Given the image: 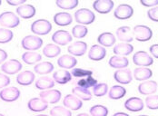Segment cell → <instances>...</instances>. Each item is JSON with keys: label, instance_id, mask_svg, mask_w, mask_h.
<instances>
[{"label": "cell", "instance_id": "6da1fadb", "mask_svg": "<svg viewBox=\"0 0 158 116\" xmlns=\"http://www.w3.org/2000/svg\"><path fill=\"white\" fill-rule=\"evenodd\" d=\"M75 19L77 23H79V25L87 26L95 21V16L94 12H92V10L88 8H81L76 11Z\"/></svg>", "mask_w": 158, "mask_h": 116}, {"label": "cell", "instance_id": "7a4b0ae2", "mask_svg": "<svg viewBox=\"0 0 158 116\" xmlns=\"http://www.w3.org/2000/svg\"><path fill=\"white\" fill-rule=\"evenodd\" d=\"M52 25L47 19H38L33 22L31 25V31L38 35H46L51 32Z\"/></svg>", "mask_w": 158, "mask_h": 116}, {"label": "cell", "instance_id": "3957f363", "mask_svg": "<svg viewBox=\"0 0 158 116\" xmlns=\"http://www.w3.org/2000/svg\"><path fill=\"white\" fill-rule=\"evenodd\" d=\"M22 47L27 51H35L41 48L43 46L42 38L36 35H27L21 41Z\"/></svg>", "mask_w": 158, "mask_h": 116}, {"label": "cell", "instance_id": "277c9868", "mask_svg": "<svg viewBox=\"0 0 158 116\" xmlns=\"http://www.w3.org/2000/svg\"><path fill=\"white\" fill-rule=\"evenodd\" d=\"M133 34H134V37L139 42L149 41L153 36V31L151 30V28L143 25L135 26L134 27Z\"/></svg>", "mask_w": 158, "mask_h": 116}, {"label": "cell", "instance_id": "5b68a950", "mask_svg": "<svg viewBox=\"0 0 158 116\" xmlns=\"http://www.w3.org/2000/svg\"><path fill=\"white\" fill-rule=\"evenodd\" d=\"M19 17L16 16L13 12L6 11L0 15V25L7 28H14L19 26Z\"/></svg>", "mask_w": 158, "mask_h": 116}, {"label": "cell", "instance_id": "8992f818", "mask_svg": "<svg viewBox=\"0 0 158 116\" xmlns=\"http://www.w3.org/2000/svg\"><path fill=\"white\" fill-rule=\"evenodd\" d=\"M133 62L137 66H150L154 64L153 57L144 51H138L133 56Z\"/></svg>", "mask_w": 158, "mask_h": 116}, {"label": "cell", "instance_id": "52a82bcc", "mask_svg": "<svg viewBox=\"0 0 158 116\" xmlns=\"http://www.w3.org/2000/svg\"><path fill=\"white\" fill-rule=\"evenodd\" d=\"M133 15H134V8L128 4L119 5L114 12V17L120 20L129 19L130 17H132Z\"/></svg>", "mask_w": 158, "mask_h": 116}, {"label": "cell", "instance_id": "ba28073f", "mask_svg": "<svg viewBox=\"0 0 158 116\" xmlns=\"http://www.w3.org/2000/svg\"><path fill=\"white\" fill-rule=\"evenodd\" d=\"M73 37L68 31L65 30H57L52 35V41L55 45L59 46H66L72 41Z\"/></svg>", "mask_w": 158, "mask_h": 116}, {"label": "cell", "instance_id": "9c48e42d", "mask_svg": "<svg viewBox=\"0 0 158 116\" xmlns=\"http://www.w3.org/2000/svg\"><path fill=\"white\" fill-rule=\"evenodd\" d=\"M19 97H20V91L14 86L4 88L0 92V99L6 102H15Z\"/></svg>", "mask_w": 158, "mask_h": 116}, {"label": "cell", "instance_id": "30bf717a", "mask_svg": "<svg viewBox=\"0 0 158 116\" xmlns=\"http://www.w3.org/2000/svg\"><path fill=\"white\" fill-rule=\"evenodd\" d=\"M61 92L56 89H50L47 91H42L39 94L40 98L47 103H56L61 99Z\"/></svg>", "mask_w": 158, "mask_h": 116}, {"label": "cell", "instance_id": "8fae6325", "mask_svg": "<svg viewBox=\"0 0 158 116\" xmlns=\"http://www.w3.org/2000/svg\"><path fill=\"white\" fill-rule=\"evenodd\" d=\"M114 78L117 83H121V84H128L133 80L131 70L127 68L119 69L115 71V73L114 74Z\"/></svg>", "mask_w": 158, "mask_h": 116}, {"label": "cell", "instance_id": "7c38bea8", "mask_svg": "<svg viewBox=\"0 0 158 116\" xmlns=\"http://www.w3.org/2000/svg\"><path fill=\"white\" fill-rule=\"evenodd\" d=\"M21 69H22V64L16 59H11L9 61H6L1 66V70L7 74H17Z\"/></svg>", "mask_w": 158, "mask_h": 116}, {"label": "cell", "instance_id": "4fadbf2b", "mask_svg": "<svg viewBox=\"0 0 158 116\" xmlns=\"http://www.w3.org/2000/svg\"><path fill=\"white\" fill-rule=\"evenodd\" d=\"M114 1L111 0H96L93 3V7L100 14H107L114 8Z\"/></svg>", "mask_w": 158, "mask_h": 116}, {"label": "cell", "instance_id": "5bb4252c", "mask_svg": "<svg viewBox=\"0 0 158 116\" xmlns=\"http://www.w3.org/2000/svg\"><path fill=\"white\" fill-rule=\"evenodd\" d=\"M63 104L67 109H70L72 111H77L82 108L83 102L82 101L75 96L74 94H67L64 96L63 100Z\"/></svg>", "mask_w": 158, "mask_h": 116}, {"label": "cell", "instance_id": "9a60e30c", "mask_svg": "<svg viewBox=\"0 0 158 116\" xmlns=\"http://www.w3.org/2000/svg\"><path fill=\"white\" fill-rule=\"evenodd\" d=\"M87 50V44L83 41H77L70 45L67 48L70 55L74 56H82L85 54Z\"/></svg>", "mask_w": 158, "mask_h": 116}, {"label": "cell", "instance_id": "2e32d148", "mask_svg": "<svg viewBox=\"0 0 158 116\" xmlns=\"http://www.w3.org/2000/svg\"><path fill=\"white\" fill-rule=\"evenodd\" d=\"M143 106H144L143 102L139 97H131V98L127 99L125 102L126 109L130 112H133V113L142 111L143 109Z\"/></svg>", "mask_w": 158, "mask_h": 116}, {"label": "cell", "instance_id": "e0dca14e", "mask_svg": "<svg viewBox=\"0 0 158 116\" xmlns=\"http://www.w3.org/2000/svg\"><path fill=\"white\" fill-rule=\"evenodd\" d=\"M35 7L30 4H24L16 8V13L20 17L24 19H30L35 15Z\"/></svg>", "mask_w": 158, "mask_h": 116}, {"label": "cell", "instance_id": "ac0fdd59", "mask_svg": "<svg viewBox=\"0 0 158 116\" xmlns=\"http://www.w3.org/2000/svg\"><path fill=\"white\" fill-rule=\"evenodd\" d=\"M157 87L156 81H144L138 85V92L143 95H151L157 91Z\"/></svg>", "mask_w": 158, "mask_h": 116}, {"label": "cell", "instance_id": "d6986e66", "mask_svg": "<svg viewBox=\"0 0 158 116\" xmlns=\"http://www.w3.org/2000/svg\"><path fill=\"white\" fill-rule=\"evenodd\" d=\"M106 50L105 47L99 45L93 46L88 52V57L92 61H101L106 57Z\"/></svg>", "mask_w": 158, "mask_h": 116}, {"label": "cell", "instance_id": "ffe728a7", "mask_svg": "<svg viewBox=\"0 0 158 116\" xmlns=\"http://www.w3.org/2000/svg\"><path fill=\"white\" fill-rule=\"evenodd\" d=\"M27 107L32 112L39 113V112H43L48 109V103H47L45 101H43L40 97L32 98L27 102Z\"/></svg>", "mask_w": 158, "mask_h": 116}, {"label": "cell", "instance_id": "44dd1931", "mask_svg": "<svg viewBox=\"0 0 158 116\" xmlns=\"http://www.w3.org/2000/svg\"><path fill=\"white\" fill-rule=\"evenodd\" d=\"M57 65L58 66L63 68L64 70L67 69H72L77 65V60L70 54H64L60 56L57 60Z\"/></svg>", "mask_w": 158, "mask_h": 116}, {"label": "cell", "instance_id": "7402d4cb", "mask_svg": "<svg viewBox=\"0 0 158 116\" xmlns=\"http://www.w3.org/2000/svg\"><path fill=\"white\" fill-rule=\"evenodd\" d=\"M54 81L58 84H65L72 80V74L67 70H57L53 74Z\"/></svg>", "mask_w": 158, "mask_h": 116}, {"label": "cell", "instance_id": "603a6c76", "mask_svg": "<svg viewBox=\"0 0 158 116\" xmlns=\"http://www.w3.org/2000/svg\"><path fill=\"white\" fill-rule=\"evenodd\" d=\"M116 36L117 38L122 41L129 44L134 40V34L133 30L129 26H121L116 30Z\"/></svg>", "mask_w": 158, "mask_h": 116}, {"label": "cell", "instance_id": "cb8c5ba5", "mask_svg": "<svg viewBox=\"0 0 158 116\" xmlns=\"http://www.w3.org/2000/svg\"><path fill=\"white\" fill-rule=\"evenodd\" d=\"M35 74L31 71H24L20 74H18V75L16 76V83L20 85H30L33 82L35 81Z\"/></svg>", "mask_w": 158, "mask_h": 116}, {"label": "cell", "instance_id": "d4e9b609", "mask_svg": "<svg viewBox=\"0 0 158 116\" xmlns=\"http://www.w3.org/2000/svg\"><path fill=\"white\" fill-rule=\"evenodd\" d=\"M115 41H116L115 36L110 32L102 33L97 37V42L103 47H110L115 44Z\"/></svg>", "mask_w": 158, "mask_h": 116}, {"label": "cell", "instance_id": "484cf974", "mask_svg": "<svg viewBox=\"0 0 158 116\" xmlns=\"http://www.w3.org/2000/svg\"><path fill=\"white\" fill-rule=\"evenodd\" d=\"M153 75V72L148 67H137L134 71V77L137 81H146Z\"/></svg>", "mask_w": 158, "mask_h": 116}, {"label": "cell", "instance_id": "4316f807", "mask_svg": "<svg viewBox=\"0 0 158 116\" xmlns=\"http://www.w3.org/2000/svg\"><path fill=\"white\" fill-rule=\"evenodd\" d=\"M54 22L59 26H66L73 22V17L69 13L60 12L54 16Z\"/></svg>", "mask_w": 158, "mask_h": 116}, {"label": "cell", "instance_id": "83f0119b", "mask_svg": "<svg viewBox=\"0 0 158 116\" xmlns=\"http://www.w3.org/2000/svg\"><path fill=\"white\" fill-rule=\"evenodd\" d=\"M129 65V61L127 57L120 55H114L109 59V66L112 68L116 69H125Z\"/></svg>", "mask_w": 158, "mask_h": 116}, {"label": "cell", "instance_id": "f1b7e54d", "mask_svg": "<svg viewBox=\"0 0 158 116\" xmlns=\"http://www.w3.org/2000/svg\"><path fill=\"white\" fill-rule=\"evenodd\" d=\"M133 51H134V46L127 43L118 44L114 47V50H113L115 55H120V56H125V57L127 55H129Z\"/></svg>", "mask_w": 158, "mask_h": 116}, {"label": "cell", "instance_id": "f546056e", "mask_svg": "<svg viewBox=\"0 0 158 116\" xmlns=\"http://www.w3.org/2000/svg\"><path fill=\"white\" fill-rule=\"evenodd\" d=\"M54 85H55V81L52 78L48 77V76L40 77L35 82V87H36V89L42 90V91L50 90L51 88L54 87Z\"/></svg>", "mask_w": 158, "mask_h": 116}, {"label": "cell", "instance_id": "4dcf8cb0", "mask_svg": "<svg viewBox=\"0 0 158 116\" xmlns=\"http://www.w3.org/2000/svg\"><path fill=\"white\" fill-rule=\"evenodd\" d=\"M42 55L35 52H26L22 55V60L27 65H34L40 62Z\"/></svg>", "mask_w": 158, "mask_h": 116}, {"label": "cell", "instance_id": "1f68e13d", "mask_svg": "<svg viewBox=\"0 0 158 116\" xmlns=\"http://www.w3.org/2000/svg\"><path fill=\"white\" fill-rule=\"evenodd\" d=\"M127 94L126 88H124L121 85H114L109 91L108 96L110 99L113 100H119L123 98Z\"/></svg>", "mask_w": 158, "mask_h": 116}, {"label": "cell", "instance_id": "d6a6232c", "mask_svg": "<svg viewBox=\"0 0 158 116\" xmlns=\"http://www.w3.org/2000/svg\"><path fill=\"white\" fill-rule=\"evenodd\" d=\"M35 74H48L54 70V66L50 62H41L34 67Z\"/></svg>", "mask_w": 158, "mask_h": 116}, {"label": "cell", "instance_id": "836d02e7", "mask_svg": "<svg viewBox=\"0 0 158 116\" xmlns=\"http://www.w3.org/2000/svg\"><path fill=\"white\" fill-rule=\"evenodd\" d=\"M72 92H73V94L80 100L89 101L92 99V94L90 93V91L88 89H85V88L77 86V87L73 88Z\"/></svg>", "mask_w": 158, "mask_h": 116}, {"label": "cell", "instance_id": "e575fe53", "mask_svg": "<svg viewBox=\"0 0 158 116\" xmlns=\"http://www.w3.org/2000/svg\"><path fill=\"white\" fill-rule=\"evenodd\" d=\"M60 53H61V48L55 44H48L43 49V54L48 58L56 57L59 55Z\"/></svg>", "mask_w": 158, "mask_h": 116}, {"label": "cell", "instance_id": "d590c367", "mask_svg": "<svg viewBox=\"0 0 158 116\" xmlns=\"http://www.w3.org/2000/svg\"><path fill=\"white\" fill-rule=\"evenodd\" d=\"M56 4L59 8L65 9V10H71V9L76 8L78 6L79 2L77 0H57Z\"/></svg>", "mask_w": 158, "mask_h": 116}, {"label": "cell", "instance_id": "8d00e7d4", "mask_svg": "<svg viewBox=\"0 0 158 116\" xmlns=\"http://www.w3.org/2000/svg\"><path fill=\"white\" fill-rule=\"evenodd\" d=\"M89 113L91 116H107L108 109L101 104H96L90 108Z\"/></svg>", "mask_w": 158, "mask_h": 116}, {"label": "cell", "instance_id": "74e56055", "mask_svg": "<svg viewBox=\"0 0 158 116\" xmlns=\"http://www.w3.org/2000/svg\"><path fill=\"white\" fill-rule=\"evenodd\" d=\"M108 92V85L105 83H97L93 87V94L96 97H102Z\"/></svg>", "mask_w": 158, "mask_h": 116}, {"label": "cell", "instance_id": "f35d334b", "mask_svg": "<svg viewBox=\"0 0 158 116\" xmlns=\"http://www.w3.org/2000/svg\"><path fill=\"white\" fill-rule=\"evenodd\" d=\"M88 33V29L85 26L77 25L72 29V34L76 38H83Z\"/></svg>", "mask_w": 158, "mask_h": 116}, {"label": "cell", "instance_id": "ab89813d", "mask_svg": "<svg viewBox=\"0 0 158 116\" xmlns=\"http://www.w3.org/2000/svg\"><path fill=\"white\" fill-rule=\"evenodd\" d=\"M50 114L51 116H72V113L63 106H56L51 109Z\"/></svg>", "mask_w": 158, "mask_h": 116}, {"label": "cell", "instance_id": "60d3db41", "mask_svg": "<svg viewBox=\"0 0 158 116\" xmlns=\"http://www.w3.org/2000/svg\"><path fill=\"white\" fill-rule=\"evenodd\" d=\"M14 37V34L11 30L6 28H0V44H6L10 42Z\"/></svg>", "mask_w": 158, "mask_h": 116}, {"label": "cell", "instance_id": "b9f144b4", "mask_svg": "<svg viewBox=\"0 0 158 116\" xmlns=\"http://www.w3.org/2000/svg\"><path fill=\"white\" fill-rule=\"evenodd\" d=\"M96 84H97V81L95 78H93L92 76H88L84 79H81L77 83V86L85 88V89H88L90 87H94Z\"/></svg>", "mask_w": 158, "mask_h": 116}, {"label": "cell", "instance_id": "7bdbcfd3", "mask_svg": "<svg viewBox=\"0 0 158 116\" xmlns=\"http://www.w3.org/2000/svg\"><path fill=\"white\" fill-rule=\"evenodd\" d=\"M71 74L75 77H88V76H92L93 72L90 70H85V69H82V68H74L71 72Z\"/></svg>", "mask_w": 158, "mask_h": 116}, {"label": "cell", "instance_id": "ee69618b", "mask_svg": "<svg viewBox=\"0 0 158 116\" xmlns=\"http://www.w3.org/2000/svg\"><path fill=\"white\" fill-rule=\"evenodd\" d=\"M145 104L150 110H157L158 95H148L145 99Z\"/></svg>", "mask_w": 158, "mask_h": 116}, {"label": "cell", "instance_id": "f6af8a7d", "mask_svg": "<svg viewBox=\"0 0 158 116\" xmlns=\"http://www.w3.org/2000/svg\"><path fill=\"white\" fill-rule=\"evenodd\" d=\"M147 17L154 22H158V6L147 11Z\"/></svg>", "mask_w": 158, "mask_h": 116}, {"label": "cell", "instance_id": "bcb514c9", "mask_svg": "<svg viewBox=\"0 0 158 116\" xmlns=\"http://www.w3.org/2000/svg\"><path fill=\"white\" fill-rule=\"evenodd\" d=\"M10 83V78L3 74H0V89L7 86Z\"/></svg>", "mask_w": 158, "mask_h": 116}, {"label": "cell", "instance_id": "7dc6e473", "mask_svg": "<svg viewBox=\"0 0 158 116\" xmlns=\"http://www.w3.org/2000/svg\"><path fill=\"white\" fill-rule=\"evenodd\" d=\"M140 3L147 7H155L158 6V0H141Z\"/></svg>", "mask_w": 158, "mask_h": 116}, {"label": "cell", "instance_id": "c3c4849f", "mask_svg": "<svg viewBox=\"0 0 158 116\" xmlns=\"http://www.w3.org/2000/svg\"><path fill=\"white\" fill-rule=\"evenodd\" d=\"M149 51H150L151 54L154 57H156V58L158 59V44H155V45L151 46L150 48H149Z\"/></svg>", "mask_w": 158, "mask_h": 116}, {"label": "cell", "instance_id": "681fc988", "mask_svg": "<svg viewBox=\"0 0 158 116\" xmlns=\"http://www.w3.org/2000/svg\"><path fill=\"white\" fill-rule=\"evenodd\" d=\"M25 0H7L6 3L10 6H22L25 4Z\"/></svg>", "mask_w": 158, "mask_h": 116}, {"label": "cell", "instance_id": "f907efd6", "mask_svg": "<svg viewBox=\"0 0 158 116\" xmlns=\"http://www.w3.org/2000/svg\"><path fill=\"white\" fill-rule=\"evenodd\" d=\"M7 58V53L5 50L0 48V64L5 62Z\"/></svg>", "mask_w": 158, "mask_h": 116}, {"label": "cell", "instance_id": "816d5d0a", "mask_svg": "<svg viewBox=\"0 0 158 116\" xmlns=\"http://www.w3.org/2000/svg\"><path fill=\"white\" fill-rule=\"evenodd\" d=\"M113 116H130V115H128L127 114H126V113H116V114H114V115Z\"/></svg>", "mask_w": 158, "mask_h": 116}, {"label": "cell", "instance_id": "f5cc1de1", "mask_svg": "<svg viewBox=\"0 0 158 116\" xmlns=\"http://www.w3.org/2000/svg\"><path fill=\"white\" fill-rule=\"evenodd\" d=\"M77 116H90L89 114H77Z\"/></svg>", "mask_w": 158, "mask_h": 116}, {"label": "cell", "instance_id": "db71d44e", "mask_svg": "<svg viewBox=\"0 0 158 116\" xmlns=\"http://www.w3.org/2000/svg\"><path fill=\"white\" fill-rule=\"evenodd\" d=\"M36 116H48L47 114H39V115H36Z\"/></svg>", "mask_w": 158, "mask_h": 116}, {"label": "cell", "instance_id": "11a10c76", "mask_svg": "<svg viewBox=\"0 0 158 116\" xmlns=\"http://www.w3.org/2000/svg\"><path fill=\"white\" fill-rule=\"evenodd\" d=\"M138 116H148V115H145V114H142V115H138Z\"/></svg>", "mask_w": 158, "mask_h": 116}, {"label": "cell", "instance_id": "9f6ffc18", "mask_svg": "<svg viewBox=\"0 0 158 116\" xmlns=\"http://www.w3.org/2000/svg\"><path fill=\"white\" fill-rule=\"evenodd\" d=\"M0 116H5L4 114H0Z\"/></svg>", "mask_w": 158, "mask_h": 116}, {"label": "cell", "instance_id": "6f0895ef", "mask_svg": "<svg viewBox=\"0 0 158 116\" xmlns=\"http://www.w3.org/2000/svg\"><path fill=\"white\" fill-rule=\"evenodd\" d=\"M1 4H2V1H1V0H0V5H1Z\"/></svg>", "mask_w": 158, "mask_h": 116}]
</instances>
